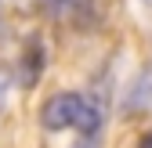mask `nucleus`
<instances>
[{
    "mask_svg": "<svg viewBox=\"0 0 152 148\" xmlns=\"http://www.w3.org/2000/svg\"><path fill=\"white\" fill-rule=\"evenodd\" d=\"M80 101H83V94H69V90H62V94L47 98V105L40 108V126H44V130H51V134L69 130V126L76 123Z\"/></svg>",
    "mask_w": 152,
    "mask_h": 148,
    "instance_id": "1",
    "label": "nucleus"
},
{
    "mask_svg": "<svg viewBox=\"0 0 152 148\" xmlns=\"http://www.w3.org/2000/svg\"><path fill=\"white\" fill-rule=\"evenodd\" d=\"M148 108H152V65H145L134 76V83L127 90V101H123V116H141Z\"/></svg>",
    "mask_w": 152,
    "mask_h": 148,
    "instance_id": "2",
    "label": "nucleus"
},
{
    "mask_svg": "<svg viewBox=\"0 0 152 148\" xmlns=\"http://www.w3.org/2000/svg\"><path fill=\"white\" fill-rule=\"evenodd\" d=\"M18 69H22V76H18V83L22 87H33L36 80H40V69H44V47L36 36H29V44H26V54H22V62H18Z\"/></svg>",
    "mask_w": 152,
    "mask_h": 148,
    "instance_id": "3",
    "label": "nucleus"
},
{
    "mask_svg": "<svg viewBox=\"0 0 152 148\" xmlns=\"http://www.w3.org/2000/svg\"><path fill=\"white\" fill-rule=\"evenodd\" d=\"M51 4L65 11H91V0H51Z\"/></svg>",
    "mask_w": 152,
    "mask_h": 148,
    "instance_id": "4",
    "label": "nucleus"
},
{
    "mask_svg": "<svg viewBox=\"0 0 152 148\" xmlns=\"http://www.w3.org/2000/svg\"><path fill=\"white\" fill-rule=\"evenodd\" d=\"M134 148H152V130H145V134L138 137V144H134Z\"/></svg>",
    "mask_w": 152,
    "mask_h": 148,
    "instance_id": "5",
    "label": "nucleus"
},
{
    "mask_svg": "<svg viewBox=\"0 0 152 148\" xmlns=\"http://www.w3.org/2000/svg\"><path fill=\"white\" fill-rule=\"evenodd\" d=\"M145 4H152V0H145Z\"/></svg>",
    "mask_w": 152,
    "mask_h": 148,
    "instance_id": "6",
    "label": "nucleus"
},
{
    "mask_svg": "<svg viewBox=\"0 0 152 148\" xmlns=\"http://www.w3.org/2000/svg\"><path fill=\"white\" fill-rule=\"evenodd\" d=\"M0 94H4V90H0Z\"/></svg>",
    "mask_w": 152,
    "mask_h": 148,
    "instance_id": "7",
    "label": "nucleus"
}]
</instances>
